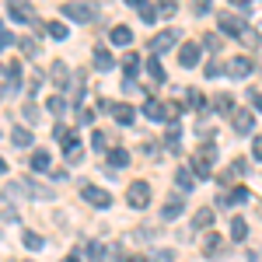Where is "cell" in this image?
Listing matches in <instances>:
<instances>
[{"label": "cell", "mask_w": 262, "mask_h": 262, "mask_svg": "<svg viewBox=\"0 0 262 262\" xmlns=\"http://www.w3.org/2000/svg\"><path fill=\"white\" fill-rule=\"evenodd\" d=\"M213 161H217V147H213V143H206V147L196 150V158H192V171H196L200 179H206V175L213 171Z\"/></svg>", "instance_id": "1"}, {"label": "cell", "mask_w": 262, "mask_h": 262, "mask_svg": "<svg viewBox=\"0 0 262 262\" xmlns=\"http://www.w3.org/2000/svg\"><path fill=\"white\" fill-rule=\"evenodd\" d=\"M60 14H63V18H70V21L88 25V21H95V4H63Z\"/></svg>", "instance_id": "2"}, {"label": "cell", "mask_w": 262, "mask_h": 262, "mask_svg": "<svg viewBox=\"0 0 262 262\" xmlns=\"http://www.w3.org/2000/svg\"><path fill=\"white\" fill-rule=\"evenodd\" d=\"M126 200H129V206L133 210H143L147 203H150V182H133L129 189H126Z\"/></svg>", "instance_id": "3"}, {"label": "cell", "mask_w": 262, "mask_h": 262, "mask_svg": "<svg viewBox=\"0 0 262 262\" xmlns=\"http://www.w3.org/2000/svg\"><path fill=\"white\" fill-rule=\"evenodd\" d=\"M231 126H234V133H238V137H248V133L255 129V116H252V112H245V108H238V112H231Z\"/></svg>", "instance_id": "4"}, {"label": "cell", "mask_w": 262, "mask_h": 262, "mask_svg": "<svg viewBox=\"0 0 262 262\" xmlns=\"http://www.w3.org/2000/svg\"><path fill=\"white\" fill-rule=\"evenodd\" d=\"M7 18L18 25H32L35 21V7L32 4H7Z\"/></svg>", "instance_id": "5"}, {"label": "cell", "mask_w": 262, "mask_h": 262, "mask_svg": "<svg viewBox=\"0 0 262 262\" xmlns=\"http://www.w3.org/2000/svg\"><path fill=\"white\" fill-rule=\"evenodd\" d=\"M217 21H221V32H224V35H234V39H242L245 32H248V25H245L242 18H234V14H221Z\"/></svg>", "instance_id": "6"}, {"label": "cell", "mask_w": 262, "mask_h": 262, "mask_svg": "<svg viewBox=\"0 0 262 262\" xmlns=\"http://www.w3.org/2000/svg\"><path fill=\"white\" fill-rule=\"evenodd\" d=\"M175 42H179V32H158V35L150 39V53H154V56H161V53H168Z\"/></svg>", "instance_id": "7"}, {"label": "cell", "mask_w": 262, "mask_h": 262, "mask_svg": "<svg viewBox=\"0 0 262 262\" xmlns=\"http://www.w3.org/2000/svg\"><path fill=\"white\" fill-rule=\"evenodd\" d=\"M81 196L91 203V206H98V210H108V206H112V196H108L105 189H95V185H84Z\"/></svg>", "instance_id": "8"}, {"label": "cell", "mask_w": 262, "mask_h": 262, "mask_svg": "<svg viewBox=\"0 0 262 262\" xmlns=\"http://www.w3.org/2000/svg\"><path fill=\"white\" fill-rule=\"evenodd\" d=\"M200 49H203V46H196V42H182L179 63H182V67H196V63H200Z\"/></svg>", "instance_id": "9"}, {"label": "cell", "mask_w": 262, "mask_h": 262, "mask_svg": "<svg viewBox=\"0 0 262 262\" xmlns=\"http://www.w3.org/2000/svg\"><path fill=\"white\" fill-rule=\"evenodd\" d=\"M252 70H255V63L248 60V56H234V60L227 63V74H231V77H248Z\"/></svg>", "instance_id": "10"}, {"label": "cell", "mask_w": 262, "mask_h": 262, "mask_svg": "<svg viewBox=\"0 0 262 262\" xmlns=\"http://www.w3.org/2000/svg\"><path fill=\"white\" fill-rule=\"evenodd\" d=\"M101 108H108V112H116V122H122V126H129V122L137 119V112H133L129 105H112V101H101Z\"/></svg>", "instance_id": "11"}, {"label": "cell", "mask_w": 262, "mask_h": 262, "mask_svg": "<svg viewBox=\"0 0 262 262\" xmlns=\"http://www.w3.org/2000/svg\"><path fill=\"white\" fill-rule=\"evenodd\" d=\"M252 200V192L245 189V185H238L234 192H227V196H221V206H242V203Z\"/></svg>", "instance_id": "12"}, {"label": "cell", "mask_w": 262, "mask_h": 262, "mask_svg": "<svg viewBox=\"0 0 262 262\" xmlns=\"http://www.w3.org/2000/svg\"><path fill=\"white\" fill-rule=\"evenodd\" d=\"M143 116H147V119H154V122H164V101L147 98V101H143Z\"/></svg>", "instance_id": "13"}, {"label": "cell", "mask_w": 262, "mask_h": 262, "mask_svg": "<svg viewBox=\"0 0 262 262\" xmlns=\"http://www.w3.org/2000/svg\"><path fill=\"white\" fill-rule=\"evenodd\" d=\"M192 227H196V231H210V227H213V210H210V206L196 210V217H192Z\"/></svg>", "instance_id": "14"}, {"label": "cell", "mask_w": 262, "mask_h": 262, "mask_svg": "<svg viewBox=\"0 0 262 262\" xmlns=\"http://www.w3.org/2000/svg\"><path fill=\"white\" fill-rule=\"evenodd\" d=\"M182 210H185V200H179V196H175V200H168V203H164L161 217H164V221H175V217H179Z\"/></svg>", "instance_id": "15"}, {"label": "cell", "mask_w": 262, "mask_h": 262, "mask_svg": "<svg viewBox=\"0 0 262 262\" xmlns=\"http://www.w3.org/2000/svg\"><path fill=\"white\" fill-rule=\"evenodd\" d=\"M108 39L116 42V46H129V42H133V32H129L126 25H116V28L108 32Z\"/></svg>", "instance_id": "16"}, {"label": "cell", "mask_w": 262, "mask_h": 262, "mask_svg": "<svg viewBox=\"0 0 262 262\" xmlns=\"http://www.w3.org/2000/svg\"><path fill=\"white\" fill-rule=\"evenodd\" d=\"M126 164H129V154H126L122 147H112V150H108V168L116 171V168H126Z\"/></svg>", "instance_id": "17"}, {"label": "cell", "mask_w": 262, "mask_h": 262, "mask_svg": "<svg viewBox=\"0 0 262 262\" xmlns=\"http://www.w3.org/2000/svg\"><path fill=\"white\" fill-rule=\"evenodd\" d=\"M175 185H179L182 192H189V189L196 185V179H192V168H179V171H175Z\"/></svg>", "instance_id": "18"}, {"label": "cell", "mask_w": 262, "mask_h": 262, "mask_svg": "<svg viewBox=\"0 0 262 262\" xmlns=\"http://www.w3.org/2000/svg\"><path fill=\"white\" fill-rule=\"evenodd\" d=\"M129 4L140 11V18L147 21V25H154V21H158V7H147V0H129Z\"/></svg>", "instance_id": "19"}, {"label": "cell", "mask_w": 262, "mask_h": 262, "mask_svg": "<svg viewBox=\"0 0 262 262\" xmlns=\"http://www.w3.org/2000/svg\"><path fill=\"white\" fill-rule=\"evenodd\" d=\"M53 81H56V88H67V81H70V70H67V63H63V60L53 63Z\"/></svg>", "instance_id": "20"}, {"label": "cell", "mask_w": 262, "mask_h": 262, "mask_svg": "<svg viewBox=\"0 0 262 262\" xmlns=\"http://www.w3.org/2000/svg\"><path fill=\"white\" fill-rule=\"evenodd\" d=\"M112 53H108V49H105V46H98V49H95V67H98V70H112Z\"/></svg>", "instance_id": "21"}, {"label": "cell", "mask_w": 262, "mask_h": 262, "mask_svg": "<svg viewBox=\"0 0 262 262\" xmlns=\"http://www.w3.org/2000/svg\"><path fill=\"white\" fill-rule=\"evenodd\" d=\"M164 147H168V150H179V147H182V129H179V126H168V133H164Z\"/></svg>", "instance_id": "22"}, {"label": "cell", "mask_w": 262, "mask_h": 262, "mask_svg": "<svg viewBox=\"0 0 262 262\" xmlns=\"http://www.w3.org/2000/svg\"><path fill=\"white\" fill-rule=\"evenodd\" d=\"M7 77H11V95H14V91L21 88V63H18V60L7 63Z\"/></svg>", "instance_id": "23"}, {"label": "cell", "mask_w": 262, "mask_h": 262, "mask_svg": "<svg viewBox=\"0 0 262 262\" xmlns=\"http://www.w3.org/2000/svg\"><path fill=\"white\" fill-rule=\"evenodd\" d=\"M11 143H14V147H28V143H32V133H28L25 126H14V129H11Z\"/></svg>", "instance_id": "24"}, {"label": "cell", "mask_w": 262, "mask_h": 262, "mask_svg": "<svg viewBox=\"0 0 262 262\" xmlns=\"http://www.w3.org/2000/svg\"><path fill=\"white\" fill-rule=\"evenodd\" d=\"M182 116V101H164V122L175 126V119Z\"/></svg>", "instance_id": "25"}, {"label": "cell", "mask_w": 262, "mask_h": 262, "mask_svg": "<svg viewBox=\"0 0 262 262\" xmlns=\"http://www.w3.org/2000/svg\"><path fill=\"white\" fill-rule=\"evenodd\" d=\"M231 238H234V242H245V238H248V224H245L242 217L231 221Z\"/></svg>", "instance_id": "26"}, {"label": "cell", "mask_w": 262, "mask_h": 262, "mask_svg": "<svg viewBox=\"0 0 262 262\" xmlns=\"http://www.w3.org/2000/svg\"><path fill=\"white\" fill-rule=\"evenodd\" d=\"M46 108H49L53 116H63V112H67V98H63V95H53V98L46 101Z\"/></svg>", "instance_id": "27"}, {"label": "cell", "mask_w": 262, "mask_h": 262, "mask_svg": "<svg viewBox=\"0 0 262 262\" xmlns=\"http://www.w3.org/2000/svg\"><path fill=\"white\" fill-rule=\"evenodd\" d=\"M42 245H46V238H42V234H35V231H25V248L42 252Z\"/></svg>", "instance_id": "28"}, {"label": "cell", "mask_w": 262, "mask_h": 262, "mask_svg": "<svg viewBox=\"0 0 262 262\" xmlns=\"http://www.w3.org/2000/svg\"><path fill=\"white\" fill-rule=\"evenodd\" d=\"M203 252H206V255H217V252H221V238H217L213 231H206V242H203Z\"/></svg>", "instance_id": "29"}, {"label": "cell", "mask_w": 262, "mask_h": 262, "mask_svg": "<svg viewBox=\"0 0 262 262\" xmlns=\"http://www.w3.org/2000/svg\"><path fill=\"white\" fill-rule=\"evenodd\" d=\"M32 168H35V171H46V168H49V154H46V150H35V154H32Z\"/></svg>", "instance_id": "30"}, {"label": "cell", "mask_w": 262, "mask_h": 262, "mask_svg": "<svg viewBox=\"0 0 262 262\" xmlns=\"http://www.w3.org/2000/svg\"><path fill=\"white\" fill-rule=\"evenodd\" d=\"M46 32H49L53 39H67V25H60V21H49V25H46Z\"/></svg>", "instance_id": "31"}, {"label": "cell", "mask_w": 262, "mask_h": 262, "mask_svg": "<svg viewBox=\"0 0 262 262\" xmlns=\"http://www.w3.org/2000/svg\"><path fill=\"white\" fill-rule=\"evenodd\" d=\"M137 63H140L137 53H126V56H122V70H126V74H137Z\"/></svg>", "instance_id": "32"}, {"label": "cell", "mask_w": 262, "mask_h": 262, "mask_svg": "<svg viewBox=\"0 0 262 262\" xmlns=\"http://www.w3.org/2000/svg\"><path fill=\"white\" fill-rule=\"evenodd\" d=\"M213 108H217V112H231V95H217V98H213Z\"/></svg>", "instance_id": "33"}, {"label": "cell", "mask_w": 262, "mask_h": 262, "mask_svg": "<svg viewBox=\"0 0 262 262\" xmlns=\"http://www.w3.org/2000/svg\"><path fill=\"white\" fill-rule=\"evenodd\" d=\"M147 74H150L154 81H164V70H161V63H158V60H150V63H147Z\"/></svg>", "instance_id": "34"}, {"label": "cell", "mask_w": 262, "mask_h": 262, "mask_svg": "<svg viewBox=\"0 0 262 262\" xmlns=\"http://www.w3.org/2000/svg\"><path fill=\"white\" fill-rule=\"evenodd\" d=\"M84 255H88V262H101V248L95 242L88 245V248H84Z\"/></svg>", "instance_id": "35"}, {"label": "cell", "mask_w": 262, "mask_h": 262, "mask_svg": "<svg viewBox=\"0 0 262 262\" xmlns=\"http://www.w3.org/2000/svg\"><path fill=\"white\" fill-rule=\"evenodd\" d=\"M91 143H95V150H108V137H105V133H98V129H95Z\"/></svg>", "instance_id": "36"}, {"label": "cell", "mask_w": 262, "mask_h": 262, "mask_svg": "<svg viewBox=\"0 0 262 262\" xmlns=\"http://www.w3.org/2000/svg\"><path fill=\"white\" fill-rule=\"evenodd\" d=\"M7 88H11V77H7V67H0V98H7Z\"/></svg>", "instance_id": "37"}, {"label": "cell", "mask_w": 262, "mask_h": 262, "mask_svg": "<svg viewBox=\"0 0 262 262\" xmlns=\"http://www.w3.org/2000/svg\"><path fill=\"white\" fill-rule=\"evenodd\" d=\"M21 49H25V56H28V60H32L35 53H39V46H35V39H25V42H21Z\"/></svg>", "instance_id": "38"}, {"label": "cell", "mask_w": 262, "mask_h": 262, "mask_svg": "<svg viewBox=\"0 0 262 262\" xmlns=\"http://www.w3.org/2000/svg\"><path fill=\"white\" fill-rule=\"evenodd\" d=\"M11 42H14V35H11V32H7V28L0 25V53H4V49H7Z\"/></svg>", "instance_id": "39"}, {"label": "cell", "mask_w": 262, "mask_h": 262, "mask_svg": "<svg viewBox=\"0 0 262 262\" xmlns=\"http://www.w3.org/2000/svg\"><path fill=\"white\" fill-rule=\"evenodd\" d=\"M227 67H221V63H206V77H221Z\"/></svg>", "instance_id": "40"}, {"label": "cell", "mask_w": 262, "mask_h": 262, "mask_svg": "<svg viewBox=\"0 0 262 262\" xmlns=\"http://www.w3.org/2000/svg\"><path fill=\"white\" fill-rule=\"evenodd\" d=\"M21 116H25V119H28V122H35V119H39V108H35V105H32V101H28V105H25V112H21Z\"/></svg>", "instance_id": "41"}, {"label": "cell", "mask_w": 262, "mask_h": 262, "mask_svg": "<svg viewBox=\"0 0 262 262\" xmlns=\"http://www.w3.org/2000/svg\"><path fill=\"white\" fill-rule=\"evenodd\" d=\"M77 122H81V126H91V122H95V112H91V108H81Z\"/></svg>", "instance_id": "42"}, {"label": "cell", "mask_w": 262, "mask_h": 262, "mask_svg": "<svg viewBox=\"0 0 262 262\" xmlns=\"http://www.w3.org/2000/svg\"><path fill=\"white\" fill-rule=\"evenodd\" d=\"M203 46H206L210 53H217V49H221V39H217V35H206V39H203Z\"/></svg>", "instance_id": "43"}, {"label": "cell", "mask_w": 262, "mask_h": 262, "mask_svg": "<svg viewBox=\"0 0 262 262\" xmlns=\"http://www.w3.org/2000/svg\"><path fill=\"white\" fill-rule=\"evenodd\" d=\"M189 105H196V108H203V105H206V101H203V95H200V91H196V88L189 91Z\"/></svg>", "instance_id": "44"}, {"label": "cell", "mask_w": 262, "mask_h": 262, "mask_svg": "<svg viewBox=\"0 0 262 262\" xmlns=\"http://www.w3.org/2000/svg\"><path fill=\"white\" fill-rule=\"evenodd\" d=\"M242 42H245V46H259V35H255V32L248 28V32H245V35H242Z\"/></svg>", "instance_id": "45"}, {"label": "cell", "mask_w": 262, "mask_h": 262, "mask_svg": "<svg viewBox=\"0 0 262 262\" xmlns=\"http://www.w3.org/2000/svg\"><path fill=\"white\" fill-rule=\"evenodd\" d=\"M154 259H158V262H171V259H175V252H168V248H161V252H154Z\"/></svg>", "instance_id": "46"}, {"label": "cell", "mask_w": 262, "mask_h": 262, "mask_svg": "<svg viewBox=\"0 0 262 262\" xmlns=\"http://www.w3.org/2000/svg\"><path fill=\"white\" fill-rule=\"evenodd\" d=\"M252 158L262 161V137H255V143H252Z\"/></svg>", "instance_id": "47"}, {"label": "cell", "mask_w": 262, "mask_h": 262, "mask_svg": "<svg viewBox=\"0 0 262 262\" xmlns=\"http://www.w3.org/2000/svg\"><path fill=\"white\" fill-rule=\"evenodd\" d=\"M67 262H88V255H84V248H77V252H70V255H67Z\"/></svg>", "instance_id": "48"}, {"label": "cell", "mask_w": 262, "mask_h": 262, "mask_svg": "<svg viewBox=\"0 0 262 262\" xmlns=\"http://www.w3.org/2000/svg\"><path fill=\"white\" fill-rule=\"evenodd\" d=\"M234 7H238V14H248V11H252V4H248V0H234Z\"/></svg>", "instance_id": "49"}, {"label": "cell", "mask_w": 262, "mask_h": 262, "mask_svg": "<svg viewBox=\"0 0 262 262\" xmlns=\"http://www.w3.org/2000/svg\"><path fill=\"white\" fill-rule=\"evenodd\" d=\"M248 98H252V105H255V108H259V112H262V91H252Z\"/></svg>", "instance_id": "50"}, {"label": "cell", "mask_w": 262, "mask_h": 262, "mask_svg": "<svg viewBox=\"0 0 262 262\" xmlns=\"http://www.w3.org/2000/svg\"><path fill=\"white\" fill-rule=\"evenodd\" d=\"M158 14H164V18H171V14H175V4H164V7H158Z\"/></svg>", "instance_id": "51"}, {"label": "cell", "mask_w": 262, "mask_h": 262, "mask_svg": "<svg viewBox=\"0 0 262 262\" xmlns=\"http://www.w3.org/2000/svg\"><path fill=\"white\" fill-rule=\"evenodd\" d=\"M122 262H147V259H143V255H126Z\"/></svg>", "instance_id": "52"}, {"label": "cell", "mask_w": 262, "mask_h": 262, "mask_svg": "<svg viewBox=\"0 0 262 262\" xmlns=\"http://www.w3.org/2000/svg\"><path fill=\"white\" fill-rule=\"evenodd\" d=\"M4 171H7V164H4V158H0V175H4Z\"/></svg>", "instance_id": "53"}]
</instances>
